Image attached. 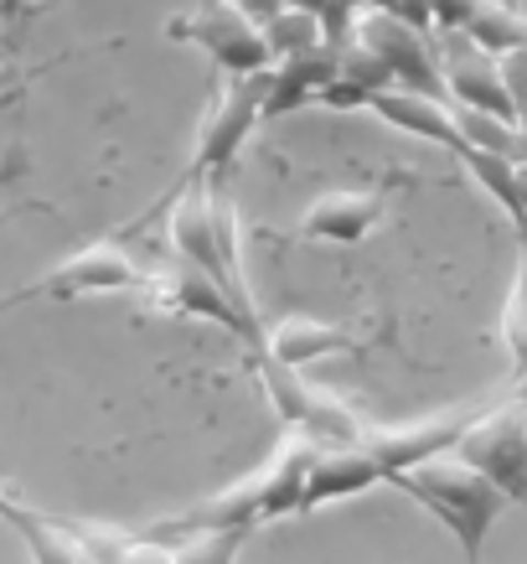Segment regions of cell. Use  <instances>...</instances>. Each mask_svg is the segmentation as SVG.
Masks as SVG:
<instances>
[{
  "label": "cell",
  "mask_w": 527,
  "mask_h": 564,
  "mask_svg": "<svg viewBox=\"0 0 527 564\" xmlns=\"http://www.w3.org/2000/svg\"><path fill=\"white\" fill-rule=\"evenodd\" d=\"M496 399H476V404H460V410H444L435 420H419V425H398V430H362L358 441L341 445H321V456L310 466L306 497H300V518L321 513L331 502H347V497L367 492V487H383L393 471L404 466H419L440 451H455L460 435L476 425L481 414L492 410Z\"/></svg>",
  "instance_id": "obj_1"
},
{
  "label": "cell",
  "mask_w": 527,
  "mask_h": 564,
  "mask_svg": "<svg viewBox=\"0 0 527 564\" xmlns=\"http://www.w3.org/2000/svg\"><path fill=\"white\" fill-rule=\"evenodd\" d=\"M316 456H321V441L289 430L259 471H249V477H239L233 487L202 497L197 508L166 518V523H155V529H145V533H155V539L191 533V529H249L254 533V529H264V523H279V518H300V497H306Z\"/></svg>",
  "instance_id": "obj_2"
},
{
  "label": "cell",
  "mask_w": 527,
  "mask_h": 564,
  "mask_svg": "<svg viewBox=\"0 0 527 564\" xmlns=\"http://www.w3.org/2000/svg\"><path fill=\"white\" fill-rule=\"evenodd\" d=\"M388 487L414 497V502L455 539L465 564H486V539H492V529L512 508L507 492H502L492 477H481L471 462H460L455 451H440V456H429V462H419V466L393 471Z\"/></svg>",
  "instance_id": "obj_3"
},
{
  "label": "cell",
  "mask_w": 527,
  "mask_h": 564,
  "mask_svg": "<svg viewBox=\"0 0 527 564\" xmlns=\"http://www.w3.org/2000/svg\"><path fill=\"white\" fill-rule=\"evenodd\" d=\"M145 223V218H140ZM140 223L130 234H109V239H94L88 249L68 254L63 264H52L47 274H36L26 285L0 295V311L32 306V301H84V295H120V291H145L151 285V264L135 259L130 239L140 234Z\"/></svg>",
  "instance_id": "obj_4"
},
{
  "label": "cell",
  "mask_w": 527,
  "mask_h": 564,
  "mask_svg": "<svg viewBox=\"0 0 527 564\" xmlns=\"http://www.w3.org/2000/svg\"><path fill=\"white\" fill-rule=\"evenodd\" d=\"M249 368H254V378H259V389H264V399H270L274 414H279L289 430H300V435H316L321 445L358 441L362 430H367L331 389L310 383L300 368L279 362L274 352H264V347H249Z\"/></svg>",
  "instance_id": "obj_5"
},
{
  "label": "cell",
  "mask_w": 527,
  "mask_h": 564,
  "mask_svg": "<svg viewBox=\"0 0 527 564\" xmlns=\"http://www.w3.org/2000/svg\"><path fill=\"white\" fill-rule=\"evenodd\" d=\"M145 295H151L161 311L197 316V322H212V326H222V332H233V337L243 343V352L259 347V337H264L259 311H249L239 295L222 285V280H212L207 270H197V264L182 259L176 249H171L161 264H151V285H145Z\"/></svg>",
  "instance_id": "obj_6"
},
{
  "label": "cell",
  "mask_w": 527,
  "mask_h": 564,
  "mask_svg": "<svg viewBox=\"0 0 527 564\" xmlns=\"http://www.w3.org/2000/svg\"><path fill=\"white\" fill-rule=\"evenodd\" d=\"M171 42H191L197 52H207L222 68V78H249V73H270L274 52L270 36L254 17H243L233 0H197V11L176 17L166 26Z\"/></svg>",
  "instance_id": "obj_7"
},
{
  "label": "cell",
  "mask_w": 527,
  "mask_h": 564,
  "mask_svg": "<svg viewBox=\"0 0 527 564\" xmlns=\"http://www.w3.org/2000/svg\"><path fill=\"white\" fill-rule=\"evenodd\" d=\"M347 36H358L367 52H377L398 88H414V94H429V99H450L444 94V73H440V47L429 42L425 26H414L408 17L367 0Z\"/></svg>",
  "instance_id": "obj_8"
},
{
  "label": "cell",
  "mask_w": 527,
  "mask_h": 564,
  "mask_svg": "<svg viewBox=\"0 0 527 564\" xmlns=\"http://www.w3.org/2000/svg\"><path fill=\"white\" fill-rule=\"evenodd\" d=\"M408 182H419V176L408 172H383L373 182V187H337V192H321L316 203L300 213V223H295V234H270V239H306V243H362L367 234H373L377 223H383V213H388V197L398 187H408Z\"/></svg>",
  "instance_id": "obj_9"
},
{
  "label": "cell",
  "mask_w": 527,
  "mask_h": 564,
  "mask_svg": "<svg viewBox=\"0 0 527 564\" xmlns=\"http://www.w3.org/2000/svg\"><path fill=\"white\" fill-rule=\"evenodd\" d=\"M455 456L476 466L481 477H492L507 492V502L527 508V410L517 399H507V404L496 399L492 410L460 435Z\"/></svg>",
  "instance_id": "obj_10"
},
{
  "label": "cell",
  "mask_w": 527,
  "mask_h": 564,
  "mask_svg": "<svg viewBox=\"0 0 527 564\" xmlns=\"http://www.w3.org/2000/svg\"><path fill=\"white\" fill-rule=\"evenodd\" d=\"M259 124H264V73H249V78H228L218 88V99L207 109L202 130H197V151H191V166L182 176H212L228 172L233 155L249 145Z\"/></svg>",
  "instance_id": "obj_11"
},
{
  "label": "cell",
  "mask_w": 527,
  "mask_h": 564,
  "mask_svg": "<svg viewBox=\"0 0 527 564\" xmlns=\"http://www.w3.org/2000/svg\"><path fill=\"white\" fill-rule=\"evenodd\" d=\"M440 73H444V94L455 104H471V109H486V115H502V120L517 124V109H512V94H507V78H502V57H496V52H486L465 32H444L440 36Z\"/></svg>",
  "instance_id": "obj_12"
},
{
  "label": "cell",
  "mask_w": 527,
  "mask_h": 564,
  "mask_svg": "<svg viewBox=\"0 0 527 564\" xmlns=\"http://www.w3.org/2000/svg\"><path fill=\"white\" fill-rule=\"evenodd\" d=\"M341 73L337 42H316L306 52H285L274 57V68L264 73V120H279L289 109H306L321 99V88Z\"/></svg>",
  "instance_id": "obj_13"
},
{
  "label": "cell",
  "mask_w": 527,
  "mask_h": 564,
  "mask_svg": "<svg viewBox=\"0 0 527 564\" xmlns=\"http://www.w3.org/2000/svg\"><path fill=\"white\" fill-rule=\"evenodd\" d=\"M264 352H274L289 368H310L321 358H367V337H358L352 326H331V322H310V316H285V322H264L259 337Z\"/></svg>",
  "instance_id": "obj_14"
},
{
  "label": "cell",
  "mask_w": 527,
  "mask_h": 564,
  "mask_svg": "<svg viewBox=\"0 0 527 564\" xmlns=\"http://www.w3.org/2000/svg\"><path fill=\"white\" fill-rule=\"evenodd\" d=\"M367 109H373L383 124H393V130H404V135L414 140H429V145H444V151L455 155L460 145H465V135H460L455 124V109H450V99H429V94H414V88H377L373 99H367Z\"/></svg>",
  "instance_id": "obj_15"
},
{
  "label": "cell",
  "mask_w": 527,
  "mask_h": 564,
  "mask_svg": "<svg viewBox=\"0 0 527 564\" xmlns=\"http://www.w3.org/2000/svg\"><path fill=\"white\" fill-rule=\"evenodd\" d=\"M455 161L476 176V187L517 223V234H523V243H527V207H523V187H517V161H507V155H496V151H476V145H460Z\"/></svg>",
  "instance_id": "obj_16"
},
{
  "label": "cell",
  "mask_w": 527,
  "mask_h": 564,
  "mask_svg": "<svg viewBox=\"0 0 527 564\" xmlns=\"http://www.w3.org/2000/svg\"><path fill=\"white\" fill-rule=\"evenodd\" d=\"M455 32H465L471 42L496 52V57L512 47H527V17L517 6H507V0H476V11H471L465 26H455Z\"/></svg>",
  "instance_id": "obj_17"
},
{
  "label": "cell",
  "mask_w": 527,
  "mask_h": 564,
  "mask_svg": "<svg viewBox=\"0 0 527 564\" xmlns=\"http://www.w3.org/2000/svg\"><path fill=\"white\" fill-rule=\"evenodd\" d=\"M450 109H455V124H460V135H465V145H476V151H496V155H507V161H527L523 130H517L512 120L486 115V109H471V104H450Z\"/></svg>",
  "instance_id": "obj_18"
},
{
  "label": "cell",
  "mask_w": 527,
  "mask_h": 564,
  "mask_svg": "<svg viewBox=\"0 0 527 564\" xmlns=\"http://www.w3.org/2000/svg\"><path fill=\"white\" fill-rule=\"evenodd\" d=\"M249 529H191L171 533V564H239Z\"/></svg>",
  "instance_id": "obj_19"
},
{
  "label": "cell",
  "mask_w": 527,
  "mask_h": 564,
  "mask_svg": "<svg viewBox=\"0 0 527 564\" xmlns=\"http://www.w3.org/2000/svg\"><path fill=\"white\" fill-rule=\"evenodd\" d=\"M264 36H270L274 57H285V52H306V47H316V42H326V26L306 6H285L279 17L264 21Z\"/></svg>",
  "instance_id": "obj_20"
},
{
  "label": "cell",
  "mask_w": 527,
  "mask_h": 564,
  "mask_svg": "<svg viewBox=\"0 0 527 564\" xmlns=\"http://www.w3.org/2000/svg\"><path fill=\"white\" fill-rule=\"evenodd\" d=\"M502 347L512 358V378L527 368V243H523V264L512 274L507 291V311H502Z\"/></svg>",
  "instance_id": "obj_21"
},
{
  "label": "cell",
  "mask_w": 527,
  "mask_h": 564,
  "mask_svg": "<svg viewBox=\"0 0 527 564\" xmlns=\"http://www.w3.org/2000/svg\"><path fill=\"white\" fill-rule=\"evenodd\" d=\"M88 533V544L99 549L103 564H171V539H155V533H135V539H114V533Z\"/></svg>",
  "instance_id": "obj_22"
},
{
  "label": "cell",
  "mask_w": 527,
  "mask_h": 564,
  "mask_svg": "<svg viewBox=\"0 0 527 564\" xmlns=\"http://www.w3.org/2000/svg\"><path fill=\"white\" fill-rule=\"evenodd\" d=\"M21 176H26V151L21 145H11V151L0 155V192L6 187H17ZM26 213H52L47 203H17V207H0V223H17V218H26Z\"/></svg>",
  "instance_id": "obj_23"
},
{
  "label": "cell",
  "mask_w": 527,
  "mask_h": 564,
  "mask_svg": "<svg viewBox=\"0 0 527 564\" xmlns=\"http://www.w3.org/2000/svg\"><path fill=\"white\" fill-rule=\"evenodd\" d=\"M233 6H239L243 17H254L259 26H264V21H270V17H279V11H285L289 0H233Z\"/></svg>",
  "instance_id": "obj_24"
},
{
  "label": "cell",
  "mask_w": 527,
  "mask_h": 564,
  "mask_svg": "<svg viewBox=\"0 0 527 564\" xmlns=\"http://www.w3.org/2000/svg\"><path fill=\"white\" fill-rule=\"evenodd\" d=\"M32 6H47V0H0V11L11 17V11H32Z\"/></svg>",
  "instance_id": "obj_25"
},
{
  "label": "cell",
  "mask_w": 527,
  "mask_h": 564,
  "mask_svg": "<svg viewBox=\"0 0 527 564\" xmlns=\"http://www.w3.org/2000/svg\"><path fill=\"white\" fill-rule=\"evenodd\" d=\"M11 508H17V497H11V492H6V487H0V523L11 518Z\"/></svg>",
  "instance_id": "obj_26"
},
{
  "label": "cell",
  "mask_w": 527,
  "mask_h": 564,
  "mask_svg": "<svg viewBox=\"0 0 527 564\" xmlns=\"http://www.w3.org/2000/svg\"><path fill=\"white\" fill-rule=\"evenodd\" d=\"M512 399H517V404H523V410H527V368H523V373H517V393H512Z\"/></svg>",
  "instance_id": "obj_27"
},
{
  "label": "cell",
  "mask_w": 527,
  "mask_h": 564,
  "mask_svg": "<svg viewBox=\"0 0 527 564\" xmlns=\"http://www.w3.org/2000/svg\"><path fill=\"white\" fill-rule=\"evenodd\" d=\"M517 187H523V207H527V161H517Z\"/></svg>",
  "instance_id": "obj_28"
},
{
  "label": "cell",
  "mask_w": 527,
  "mask_h": 564,
  "mask_svg": "<svg viewBox=\"0 0 527 564\" xmlns=\"http://www.w3.org/2000/svg\"><path fill=\"white\" fill-rule=\"evenodd\" d=\"M6 84H11V73H6V68H0V99H6Z\"/></svg>",
  "instance_id": "obj_29"
},
{
  "label": "cell",
  "mask_w": 527,
  "mask_h": 564,
  "mask_svg": "<svg viewBox=\"0 0 527 564\" xmlns=\"http://www.w3.org/2000/svg\"><path fill=\"white\" fill-rule=\"evenodd\" d=\"M517 11H523V17H527V0H517Z\"/></svg>",
  "instance_id": "obj_30"
},
{
  "label": "cell",
  "mask_w": 527,
  "mask_h": 564,
  "mask_svg": "<svg viewBox=\"0 0 527 564\" xmlns=\"http://www.w3.org/2000/svg\"><path fill=\"white\" fill-rule=\"evenodd\" d=\"M0 17H6V11H0Z\"/></svg>",
  "instance_id": "obj_31"
}]
</instances>
